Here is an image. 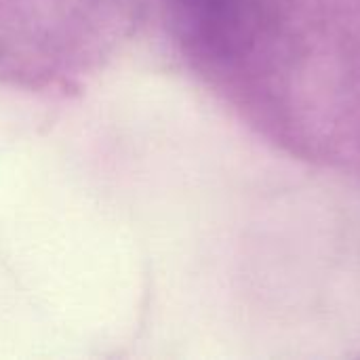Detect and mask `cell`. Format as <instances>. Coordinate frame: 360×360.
I'll use <instances>...</instances> for the list:
<instances>
[]
</instances>
